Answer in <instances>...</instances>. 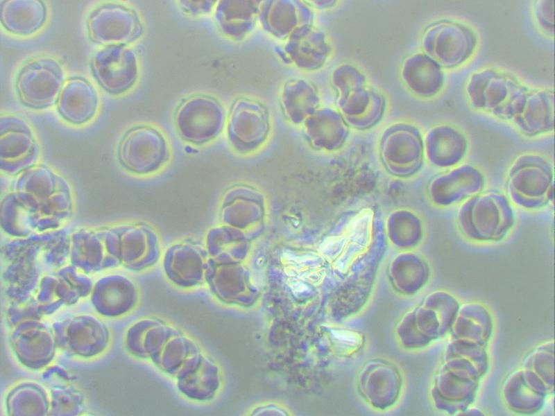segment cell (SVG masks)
<instances>
[{
  "label": "cell",
  "mask_w": 555,
  "mask_h": 416,
  "mask_svg": "<svg viewBox=\"0 0 555 416\" xmlns=\"http://www.w3.org/2000/svg\"><path fill=\"white\" fill-rule=\"evenodd\" d=\"M456 221L460 232L469 240L499 242L514 227L515 215L504 194L489 190L467 199L460 207Z\"/></svg>",
  "instance_id": "6da1fadb"
},
{
  "label": "cell",
  "mask_w": 555,
  "mask_h": 416,
  "mask_svg": "<svg viewBox=\"0 0 555 416\" xmlns=\"http://www.w3.org/2000/svg\"><path fill=\"white\" fill-rule=\"evenodd\" d=\"M67 79L59 60L47 55H37L20 67L14 87L22 105L30 110H44L56 105Z\"/></svg>",
  "instance_id": "7a4b0ae2"
},
{
  "label": "cell",
  "mask_w": 555,
  "mask_h": 416,
  "mask_svg": "<svg viewBox=\"0 0 555 416\" xmlns=\"http://www.w3.org/2000/svg\"><path fill=\"white\" fill-rule=\"evenodd\" d=\"M527 91L511 76L488 69L474 74L467 85L474 107L506 120L518 114Z\"/></svg>",
  "instance_id": "3957f363"
},
{
  "label": "cell",
  "mask_w": 555,
  "mask_h": 416,
  "mask_svg": "<svg viewBox=\"0 0 555 416\" xmlns=\"http://www.w3.org/2000/svg\"><path fill=\"white\" fill-rule=\"evenodd\" d=\"M511 200L521 207H545L554 197V171L548 161L537 155H524L513 163L506 180Z\"/></svg>",
  "instance_id": "277c9868"
},
{
  "label": "cell",
  "mask_w": 555,
  "mask_h": 416,
  "mask_svg": "<svg viewBox=\"0 0 555 416\" xmlns=\"http://www.w3.org/2000/svg\"><path fill=\"white\" fill-rule=\"evenodd\" d=\"M89 40L99 45H130L144 33V25L138 12L118 1H105L89 13L86 22Z\"/></svg>",
  "instance_id": "5b68a950"
},
{
  "label": "cell",
  "mask_w": 555,
  "mask_h": 416,
  "mask_svg": "<svg viewBox=\"0 0 555 416\" xmlns=\"http://www.w3.org/2000/svg\"><path fill=\"white\" fill-rule=\"evenodd\" d=\"M89 69L98 85L112 96L129 92L139 77L138 56L130 45L102 46L92 55Z\"/></svg>",
  "instance_id": "8992f818"
},
{
  "label": "cell",
  "mask_w": 555,
  "mask_h": 416,
  "mask_svg": "<svg viewBox=\"0 0 555 416\" xmlns=\"http://www.w3.org/2000/svg\"><path fill=\"white\" fill-rule=\"evenodd\" d=\"M476 44V35L470 28L450 20L431 24L423 38L427 55L445 68L464 62L472 54Z\"/></svg>",
  "instance_id": "52a82bcc"
},
{
  "label": "cell",
  "mask_w": 555,
  "mask_h": 416,
  "mask_svg": "<svg viewBox=\"0 0 555 416\" xmlns=\"http://www.w3.org/2000/svg\"><path fill=\"white\" fill-rule=\"evenodd\" d=\"M226 114L222 104L214 97L195 94L184 99L178 106L174 122L185 137L196 141L216 135L224 126Z\"/></svg>",
  "instance_id": "ba28073f"
},
{
  "label": "cell",
  "mask_w": 555,
  "mask_h": 416,
  "mask_svg": "<svg viewBox=\"0 0 555 416\" xmlns=\"http://www.w3.org/2000/svg\"><path fill=\"white\" fill-rule=\"evenodd\" d=\"M485 177L477 168L463 164L434 175L427 186L431 202L446 207L467 200L481 192Z\"/></svg>",
  "instance_id": "9c48e42d"
},
{
  "label": "cell",
  "mask_w": 555,
  "mask_h": 416,
  "mask_svg": "<svg viewBox=\"0 0 555 416\" xmlns=\"http://www.w3.org/2000/svg\"><path fill=\"white\" fill-rule=\"evenodd\" d=\"M60 117L73 125L89 123L96 116L100 98L94 84L85 77L67 78L56 103Z\"/></svg>",
  "instance_id": "30bf717a"
},
{
  "label": "cell",
  "mask_w": 555,
  "mask_h": 416,
  "mask_svg": "<svg viewBox=\"0 0 555 416\" xmlns=\"http://www.w3.org/2000/svg\"><path fill=\"white\" fill-rule=\"evenodd\" d=\"M268 114L259 101L247 97L237 98L226 116L228 130L234 140L253 143L268 128Z\"/></svg>",
  "instance_id": "8fae6325"
},
{
  "label": "cell",
  "mask_w": 555,
  "mask_h": 416,
  "mask_svg": "<svg viewBox=\"0 0 555 416\" xmlns=\"http://www.w3.org/2000/svg\"><path fill=\"white\" fill-rule=\"evenodd\" d=\"M1 24L11 35L30 37L47 22L46 3L41 0H4L0 3Z\"/></svg>",
  "instance_id": "7c38bea8"
},
{
  "label": "cell",
  "mask_w": 555,
  "mask_h": 416,
  "mask_svg": "<svg viewBox=\"0 0 555 416\" xmlns=\"http://www.w3.org/2000/svg\"><path fill=\"white\" fill-rule=\"evenodd\" d=\"M260 1L223 0L216 2L214 18L219 31L239 41L253 29L258 18Z\"/></svg>",
  "instance_id": "4fadbf2b"
},
{
  "label": "cell",
  "mask_w": 555,
  "mask_h": 416,
  "mask_svg": "<svg viewBox=\"0 0 555 416\" xmlns=\"http://www.w3.org/2000/svg\"><path fill=\"white\" fill-rule=\"evenodd\" d=\"M553 92L527 91L518 113L513 117L524 135L532 137L553 130Z\"/></svg>",
  "instance_id": "5bb4252c"
},
{
  "label": "cell",
  "mask_w": 555,
  "mask_h": 416,
  "mask_svg": "<svg viewBox=\"0 0 555 416\" xmlns=\"http://www.w3.org/2000/svg\"><path fill=\"white\" fill-rule=\"evenodd\" d=\"M467 148L466 137L451 126L434 127L427 135V156L431 163L438 167L456 165L466 155Z\"/></svg>",
  "instance_id": "9a60e30c"
},
{
  "label": "cell",
  "mask_w": 555,
  "mask_h": 416,
  "mask_svg": "<svg viewBox=\"0 0 555 416\" xmlns=\"http://www.w3.org/2000/svg\"><path fill=\"white\" fill-rule=\"evenodd\" d=\"M412 58L404 75L410 89L425 98L438 94L444 83L441 66L427 55L419 54Z\"/></svg>",
  "instance_id": "2e32d148"
},
{
  "label": "cell",
  "mask_w": 555,
  "mask_h": 416,
  "mask_svg": "<svg viewBox=\"0 0 555 416\" xmlns=\"http://www.w3.org/2000/svg\"><path fill=\"white\" fill-rule=\"evenodd\" d=\"M216 1H180L179 6L184 12L190 15H202L214 10Z\"/></svg>",
  "instance_id": "e0dca14e"
},
{
  "label": "cell",
  "mask_w": 555,
  "mask_h": 416,
  "mask_svg": "<svg viewBox=\"0 0 555 416\" xmlns=\"http://www.w3.org/2000/svg\"><path fill=\"white\" fill-rule=\"evenodd\" d=\"M551 1V2H552ZM549 1H543L539 6L536 8V16L540 26H542L543 30L545 29V31L550 32V25L553 27V25L550 24V19L553 20L552 18H550V15L553 16V13L550 14V10L553 9V7L549 9ZM553 32V31H552Z\"/></svg>",
  "instance_id": "ac0fdd59"
},
{
  "label": "cell",
  "mask_w": 555,
  "mask_h": 416,
  "mask_svg": "<svg viewBox=\"0 0 555 416\" xmlns=\"http://www.w3.org/2000/svg\"><path fill=\"white\" fill-rule=\"evenodd\" d=\"M332 333L336 340L343 344L356 345L359 342L358 334L352 331L338 330L333 331Z\"/></svg>",
  "instance_id": "d6986e66"
}]
</instances>
